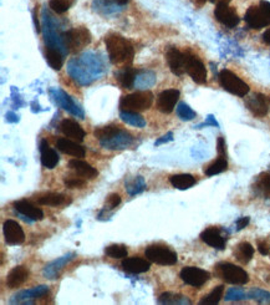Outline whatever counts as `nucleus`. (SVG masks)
I'll return each instance as SVG.
<instances>
[{"mask_svg": "<svg viewBox=\"0 0 270 305\" xmlns=\"http://www.w3.org/2000/svg\"><path fill=\"white\" fill-rule=\"evenodd\" d=\"M121 267L124 272L132 273V274H141V273L149 272L151 268V263L149 260L142 259L140 257L126 258L122 260Z\"/></svg>", "mask_w": 270, "mask_h": 305, "instance_id": "17", "label": "nucleus"}, {"mask_svg": "<svg viewBox=\"0 0 270 305\" xmlns=\"http://www.w3.org/2000/svg\"><path fill=\"white\" fill-rule=\"evenodd\" d=\"M105 253L113 259H123L127 257V248L123 244H111L105 249Z\"/></svg>", "mask_w": 270, "mask_h": 305, "instance_id": "37", "label": "nucleus"}, {"mask_svg": "<svg viewBox=\"0 0 270 305\" xmlns=\"http://www.w3.org/2000/svg\"><path fill=\"white\" fill-rule=\"evenodd\" d=\"M58 93H59V95H58V100H56V101H58V103L60 104L62 108L66 109V110L69 111V112H71V114L79 115V116L82 117L81 112H79L80 109L77 108L76 105H75L74 101H72L71 98H70L69 96H67L66 93L64 92V91H59Z\"/></svg>", "mask_w": 270, "mask_h": 305, "instance_id": "36", "label": "nucleus"}, {"mask_svg": "<svg viewBox=\"0 0 270 305\" xmlns=\"http://www.w3.org/2000/svg\"><path fill=\"white\" fill-rule=\"evenodd\" d=\"M132 142H133V137H132L131 135L127 134V132L120 131L117 135H115L112 139L101 143V146L107 148V150H112V151L124 150V148L129 147V146L132 145Z\"/></svg>", "mask_w": 270, "mask_h": 305, "instance_id": "19", "label": "nucleus"}, {"mask_svg": "<svg viewBox=\"0 0 270 305\" xmlns=\"http://www.w3.org/2000/svg\"><path fill=\"white\" fill-rule=\"evenodd\" d=\"M67 198L61 193H45L38 197V203L41 206H51V207H56V206H61L66 202Z\"/></svg>", "mask_w": 270, "mask_h": 305, "instance_id": "30", "label": "nucleus"}, {"mask_svg": "<svg viewBox=\"0 0 270 305\" xmlns=\"http://www.w3.org/2000/svg\"><path fill=\"white\" fill-rule=\"evenodd\" d=\"M45 55L50 67H53V69L56 70V71L61 70L62 65H64V59H62V54L60 49L56 48V46L46 45Z\"/></svg>", "mask_w": 270, "mask_h": 305, "instance_id": "27", "label": "nucleus"}, {"mask_svg": "<svg viewBox=\"0 0 270 305\" xmlns=\"http://www.w3.org/2000/svg\"><path fill=\"white\" fill-rule=\"evenodd\" d=\"M228 167L227 162V155H218V158L213 163L204 169L207 176H215V174H219L222 172H224Z\"/></svg>", "mask_w": 270, "mask_h": 305, "instance_id": "33", "label": "nucleus"}, {"mask_svg": "<svg viewBox=\"0 0 270 305\" xmlns=\"http://www.w3.org/2000/svg\"><path fill=\"white\" fill-rule=\"evenodd\" d=\"M219 82L225 91L233 93V95L239 96V97H244L249 92V90H250L248 83L244 82L234 72L227 69L220 71Z\"/></svg>", "mask_w": 270, "mask_h": 305, "instance_id": "5", "label": "nucleus"}, {"mask_svg": "<svg viewBox=\"0 0 270 305\" xmlns=\"http://www.w3.org/2000/svg\"><path fill=\"white\" fill-rule=\"evenodd\" d=\"M170 182L175 188L181 189V191L191 188V187H193L194 184H196V179H194V177L187 173L175 174V176L171 177Z\"/></svg>", "mask_w": 270, "mask_h": 305, "instance_id": "28", "label": "nucleus"}, {"mask_svg": "<svg viewBox=\"0 0 270 305\" xmlns=\"http://www.w3.org/2000/svg\"><path fill=\"white\" fill-rule=\"evenodd\" d=\"M60 130L65 136L70 137V139L72 140L80 141V142L85 139V135H86L84 129H82L75 120L70 119L62 120L60 124Z\"/></svg>", "mask_w": 270, "mask_h": 305, "instance_id": "18", "label": "nucleus"}, {"mask_svg": "<svg viewBox=\"0 0 270 305\" xmlns=\"http://www.w3.org/2000/svg\"><path fill=\"white\" fill-rule=\"evenodd\" d=\"M14 208L17 210V212H19L20 215L24 216L25 218H30L34 221H40L44 218V212L39 207L34 206L33 203L29 202L27 199H20L14 202Z\"/></svg>", "mask_w": 270, "mask_h": 305, "instance_id": "16", "label": "nucleus"}, {"mask_svg": "<svg viewBox=\"0 0 270 305\" xmlns=\"http://www.w3.org/2000/svg\"><path fill=\"white\" fill-rule=\"evenodd\" d=\"M74 0H50L49 2V7L58 14H62V13L67 12L70 7L72 5Z\"/></svg>", "mask_w": 270, "mask_h": 305, "instance_id": "39", "label": "nucleus"}, {"mask_svg": "<svg viewBox=\"0 0 270 305\" xmlns=\"http://www.w3.org/2000/svg\"><path fill=\"white\" fill-rule=\"evenodd\" d=\"M245 22L249 28L251 29H261L268 27L270 24V19L265 14L263 9L259 7H250L245 13Z\"/></svg>", "mask_w": 270, "mask_h": 305, "instance_id": "12", "label": "nucleus"}, {"mask_svg": "<svg viewBox=\"0 0 270 305\" xmlns=\"http://www.w3.org/2000/svg\"><path fill=\"white\" fill-rule=\"evenodd\" d=\"M177 115L180 119L183 120V121H191V120H193L194 117H196V112L192 110V109L184 103L178 104Z\"/></svg>", "mask_w": 270, "mask_h": 305, "instance_id": "40", "label": "nucleus"}, {"mask_svg": "<svg viewBox=\"0 0 270 305\" xmlns=\"http://www.w3.org/2000/svg\"><path fill=\"white\" fill-rule=\"evenodd\" d=\"M121 130L118 129L116 125H107V126L103 127H98V129L95 130L93 135L96 136V139L100 141V143L105 142V141L112 139L115 135H117Z\"/></svg>", "mask_w": 270, "mask_h": 305, "instance_id": "31", "label": "nucleus"}, {"mask_svg": "<svg viewBox=\"0 0 270 305\" xmlns=\"http://www.w3.org/2000/svg\"><path fill=\"white\" fill-rule=\"evenodd\" d=\"M166 56H167V62L173 74L181 76L186 72V54H182L178 49L171 48Z\"/></svg>", "mask_w": 270, "mask_h": 305, "instance_id": "15", "label": "nucleus"}, {"mask_svg": "<svg viewBox=\"0 0 270 305\" xmlns=\"http://www.w3.org/2000/svg\"><path fill=\"white\" fill-rule=\"evenodd\" d=\"M5 242L10 246H19L25 241V234L20 224L13 220H8L3 226Z\"/></svg>", "mask_w": 270, "mask_h": 305, "instance_id": "10", "label": "nucleus"}, {"mask_svg": "<svg viewBox=\"0 0 270 305\" xmlns=\"http://www.w3.org/2000/svg\"><path fill=\"white\" fill-rule=\"evenodd\" d=\"M121 203V197L117 193H111L107 197V206L110 210H115L118 205Z\"/></svg>", "mask_w": 270, "mask_h": 305, "instance_id": "43", "label": "nucleus"}, {"mask_svg": "<svg viewBox=\"0 0 270 305\" xmlns=\"http://www.w3.org/2000/svg\"><path fill=\"white\" fill-rule=\"evenodd\" d=\"M217 272L220 278L224 279L229 284L243 285L249 281L248 273L238 265L232 264V263H219L217 265Z\"/></svg>", "mask_w": 270, "mask_h": 305, "instance_id": "6", "label": "nucleus"}, {"mask_svg": "<svg viewBox=\"0 0 270 305\" xmlns=\"http://www.w3.org/2000/svg\"><path fill=\"white\" fill-rule=\"evenodd\" d=\"M172 140H173V135H172V132H168V134L166 135V136L161 137L160 140H158V141H156V143H155V145H156V146H158V145H162V143H165V142H170V141H172Z\"/></svg>", "mask_w": 270, "mask_h": 305, "instance_id": "47", "label": "nucleus"}, {"mask_svg": "<svg viewBox=\"0 0 270 305\" xmlns=\"http://www.w3.org/2000/svg\"><path fill=\"white\" fill-rule=\"evenodd\" d=\"M186 72L197 83H206L207 69L199 57L191 53H186Z\"/></svg>", "mask_w": 270, "mask_h": 305, "instance_id": "7", "label": "nucleus"}, {"mask_svg": "<svg viewBox=\"0 0 270 305\" xmlns=\"http://www.w3.org/2000/svg\"><path fill=\"white\" fill-rule=\"evenodd\" d=\"M74 257H75V254H72L71 253V254L65 255V257L56 259L55 262L50 263V264H49L48 267H45V269H44V275H45L46 278L54 280L55 278H58L59 273L61 272L62 268H64L65 265H66L67 263H69Z\"/></svg>", "mask_w": 270, "mask_h": 305, "instance_id": "24", "label": "nucleus"}, {"mask_svg": "<svg viewBox=\"0 0 270 305\" xmlns=\"http://www.w3.org/2000/svg\"><path fill=\"white\" fill-rule=\"evenodd\" d=\"M40 160L41 165L49 169H53L59 163L58 153L55 150L50 148L46 140H43L40 143Z\"/></svg>", "mask_w": 270, "mask_h": 305, "instance_id": "20", "label": "nucleus"}, {"mask_svg": "<svg viewBox=\"0 0 270 305\" xmlns=\"http://www.w3.org/2000/svg\"><path fill=\"white\" fill-rule=\"evenodd\" d=\"M64 183L66 184V187H69V188H79V187L84 186L85 181L79 178V177H66V178L64 179Z\"/></svg>", "mask_w": 270, "mask_h": 305, "instance_id": "42", "label": "nucleus"}, {"mask_svg": "<svg viewBox=\"0 0 270 305\" xmlns=\"http://www.w3.org/2000/svg\"><path fill=\"white\" fill-rule=\"evenodd\" d=\"M201 239L209 247L215 249H224L225 248V239L220 236V232L218 228H207L201 233Z\"/></svg>", "mask_w": 270, "mask_h": 305, "instance_id": "21", "label": "nucleus"}, {"mask_svg": "<svg viewBox=\"0 0 270 305\" xmlns=\"http://www.w3.org/2000/svg\"><path fill=\"white\" fill-rule=\"evenodd\" d=\"M180 90L177 88H168V90L162 91L158 95L157 98V108L162 114H171L175 110L178 100H180Z\"/></svg>", "mask_w": 270, "mask_h": 305, "instance_id": "9", "label": "nucleus"}, {"mask_svg": "<svg viewBox=\"0 0 270 305\" xmlns=\"http://www.w3.org/2000/svg\"><path fill=\"white\" fill-rule=\"evenodd\" d=\"M246 108L256 117H264L269 112L268 98L263 93H254L250 98L246 100Z\"/></svg>", "mask_w": 270, "mask_h": 305, "instance_id": "14", "label": "nucleus"}, {"mask_svg": "<svg viewBox=\"0 0 270 305\" xmlns=\"http://www.w3.org/2000/svg\"><path fill=\"white\" fill-rule=\"evenodd\" d=\"M269 243L265 241H259L258 242V250L261 255H268L269 254Z\"/></svg>", "mask_w": 270, "mask_h": 305, "instance_id": "44", "label": "nucleus"}, {"mask_svg": "<svg viewBox=\"0 0 270 305\" xmlns=\"http://www.w3.org/2000/svg\"><path fill=\"white\" fill-rule=\"evenodd\" d=\"M180 277L188 285L199 288V286L204 285L209 280L210 274L204 269H201V268L186 267L181 270Z\"/></svg>", "mask_w": 270, "mask_h": 305, "instance_id": "8", "label": "nucleus"}, {"mask_svg": "<svg viewBox=\"0 0 270 305\" xmlns=\"http://www.w3.org/2000/svg\"><path fill=\"white\" fill-rule=\"evenodd\" d=\"M29 277V272L23 265H18V267L13 268L9 272L7 277V285L10 289H17L27 280Z\"/></svg>", "mask_w": 270, "mask_h": 305, "instance_id": "22", "label": "nucleus"}, {"mask_svg": "<svg viewBox=\"0 0 270 305\" xmlns=\"http://www.w3.org/2000/svg\"><path fill=\"white\" fill-rule=\"evenodd\" d=\"M69 167L71 169H74L77 174L84 177V178H93V177L97 176L96 168H93L92 166H90L89 163L85 162V161L71 160L69 162Z\"/></svg>", "mask_w": 270, "mask_h": 305, "instance_id": "25", "label": "nucleus"}, {"mask_svg": "<svg viewBox=\"0 0 270 305\" xmlns=\"http://www.w3.org/2000/svg\"><path fill=\"white\" fill-rule=\"evenodd\" d=\"M146 258L150 262L160 265H173L177 263V253L163 244H152L145 250Z\"/></svg>", "mask_w": 270, "mask_h": 305, "instance_id": "4", "label": "nucleus"}, {"mask_svg": "<svg viewBox=\"0 0 270 305\" xmlns=\"http://www.w3.org/2000/svg\"><path fill=\"white\" fill-rule=\"evenodd\" d=\"M108 56L113 64H131L134 49L131 41L117 34H111L105 39Z\"/></svg>", "mask_w": 270, "mask_h": 305, "instance_id": "1", "label": "nucleus"}, {"mask_svg": "<svg viewBox=\"0 0 270 305\" xmlns=\"http://www.w3.org/2000/svg\"><path fill=\"white\" fill-rule=\"evenodd\" d=\"M126 189L129 195L139 194L146 189V183H145L144 178L141 176H139L134 179H131V183L126 184Z\"/></svg>", "mask_w": 270, "mask_h": 305, "instance_id": "38", "label": "nucleus"}, {"mask_svg": "<svg viewBox=\"0 0 270 305\" xmlns=\"http://www.w3.org/2000/svg\"><path fill=\"white\" fill-rule=\"evenodd\" d=\"M263 40H264V43L269 44V45H270V29L263 34Z\"/></svg>", "mask_w": 270, "mask_h": 305, "instance_id": "50", "label": "nucleus"}, {"mask_svg": "<svg viewBox=\"0 0 270 305\" xmlns=\"http://www.w3.org/2000/svg\"><path fill=\"white\" fill-rule=\"evenodd\" d=\"M153 104V93L151 91H137L123 96L120 101L121 111L141 112L147 110Z\"/></svg>", "mask_w": 270, "mask_h": 305, "instance_id": "2", "label": "nucleus"}, {"mask_svg": "<svg viewBox=\"0 0 270 305\" xmlns=\"http://www.w3.org/2000/svg\"><path fill=\"white\" fill-rule=\"evenodd\" d=\"M137 72H139L137 70L131 69V67H124L116 72V79L123 88H132L136 82Z\"/></svg>", "mask_w": 270, "mask_h": 305, "instance_id": "26", "label": "nucleus"}, {"mask_svg": "<svg viewBox=\"0 0 270 305\" xmlns=\"http://www.w3.org/2000/svg\"><path fill=\"white\" fill-rule=\"evenodd\" d=\"M62 43L71 53H77L91 43V34L86 28H76L62 34Z\"/></svg>", "mask_w": 270, "mask_h": 305, "instance_id": "3", "label": "nucleus"}, {"mask_svg": "<svg viewBox=\"0 0 270 305\" xmlns=\"http://www.w3.org/2000/svg\"><path fill=\"white\" fill-rule=\"evenodd\" d=\"M49 288L46 285H39L36 288L28 289V290L18 291L17 294L12 296L10 299V303L12 304H31L33 301H30V299H38L43 298L45 294H48Z\"/></svg>", "mask_w": 270, "mask_h": 305, "instance_id": "13", "label": "nucleus"}, {"mask_svg": "<svg viewBox=\"0 0 270 305\" xmlns=\"http://www.w3.org/2000/svg\"><path fill=\"white\" fill-rule=\"evenodd\" d=\"M248 224H249V217L240 218V220L237 221V231H241V229L245 228Z\"/></svg>", "mask_w": 270, "mask_h": 305, "instance_id": "46", "label": "nucleus"}, {"mask_svg": "<svg viewBox=\"0 0 270 305\" xmlns=\"http://www.w3.org/2000/svg\"><path fill=\"white\" fill-rule=\"evenodd\" d=\"M217 150H218V155H227V153H225V141L223 137H219V139H218Z\"/></svg>", "mask_w": 270, "mask_h": 305, "instance_id": "45", "label": "nucleus"}, {"mask_svg": "<svg viewBox=\"0 0 270 305\" xmlns=\"http://www.w3.org/2000/svg\"><path fill=\"white\" fill-rule=\"evenodd\" d=\"M259 188L266 195H270V173H263L259 177Z\"/></svg>", "mask_w": 270, "mask_h": 305, "instance_id": "41", "label": "nucleus"}, {"mask_svg": "<svg viewBox=\"0 0 270 305\" xmlns=\"http://www.w3.org/2000/svg\"><path fill=\"white\" fill-rule=\"evenodd\" d=\"M260 8L264 10V12H265V14L268 15V18L270 19V3L263 0V2L260 3Z\"/></svg>", "mask_w": 270, "mask_h": 305, "instance_id": "48", "label": "nucleus"}, {"mask_svg": "<svg viewBox=\"0 0 270 305\" xmlns=\"http://www.w3.org/2000/svg\"><path fill=\"white\" fill-rule=\"evenodd\" d=\"M212 3H214V4H228V3L230 2V0H210Z\"/></svg>", "mask_w": 270, "mask_h": 305, "instance_id": "51", "label": "nucleus"}, {"mask_svg": "<svg viewBox=\"0 0 270 305\" xmlns=\"http://www.w3.org/2000/svg\"><path fill=\"white\" fill-rule=\"evenodd\" d=\"M234 254L239 262L246 264V263L250 262V259L253 258L254 248L250 243H248V242H243V243H240L239 246L237 247Z\"/></svg>", "mask_w": 270, "mask_h": 305, "instance_id": "32", "label": "nucleus"}, {"mask_svg": "<svg viewBox=\"0 0 270 305\" xmlns=\"http://www.w3.org/2000/svg\"><path fill=\"white\" fill-rule=\"evenodd\" d=\"M103 2L107 3H113L116 5H126L128 3V0H103Z\"/></svg>", "mask_w": 270, "mask_h": 305, "instance_id": "49", "label": "nucleus"}, {"mask_svg": "<svg viewBox=\"0 0 270 305\" xmlns=\"http://www.w3.org/2000/svg\"><path fill=\"white\" fill-rule=\"evenodd\" d=\"M223 293H224V286H223V285L215 286V288L213 289L212 291H210L208 295H206L203 299H202L201 301H199V304H201V305H215V304H218L220 301V299H222Z\"/></svg>", "mask_w": 270, "mask_h": 305, "instance_id": "35", "label": "nucleus"}, {"mask_svg": "<svg viewBox=\"0 0 270 305\" xmlns=\"http://www.w3.org/2000/svg\"><path fill=\"white\" fill-rule=\"evenodd\" d=\"M58 146V150H60L61 152L66 153V155L72 156L75 158H84L85 157V148L81 145L76 142H72V141L66 140V139H59L56 142Z\"/></svg>", "mask_w": 270, "mask_h": 305, "instance_id": "23", "label": "nucleus"}, {"mask_svg": "<svg viewBox=\"0 0 270 305\" xmlns=\"http://www.w3.org/2000/svg\"><path fill=\"white\" fill-rule=\"evenodd\" d=\"M157 301L160 304H191V300H188V298L175 293L161 294Z\"/></svg>", "mask_w": 270, "mask_h": 305, "instance_id": "34", "label": "nucleus"}, {"mask_svg": "<svg viewBox=\"0 0 270 305\" xmlns=\"http://www.w3.org/2000/svg\"><path fill=\"white\" fill-rule=\"evenodd\" d=\"M120 119L124 122V124L131 125V126L133 127H139V129H142V127L146 126V120H145L139 112L121 111Z\"/></svg>", "mask_w": 270, "mask_h": 305, "instance_id": "29", "label": "nucleus"}, {"mask_svg": "<svg viewBox=\"0 0 270 305\" xmlns=\"http://www.w3.org/2000/svg\"><path fill=\"white\" fill-rule=\"evenodd\" d=\"M214 15L220 24L228 28H235L240 22L237 12L228 4H218L214 10Z\"/></svg>", "mask_w": 270, "mask_h": 305, "instance_id": "11", "label": "nucleus"}, {"mask_svg": "<svg viewBox=\"0 0 270 305\" xmlns=\"http://www.w3.org/2000/svg\"><path fill=\"white\" fill-rule=\"evenodd\" d=\"M194 2H196V4L198 5V7H202V5H203L207 0H194Z\"/></svg>", "mask_w": 270, "mask_h": 305, "instance_id": "52", "label": "nucleus"}]
</instances>
